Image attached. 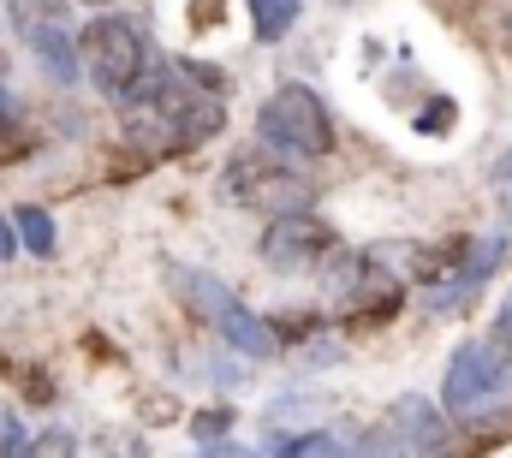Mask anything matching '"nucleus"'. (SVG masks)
I'll list each match as a JSON object with an SVG mask.
<instances>
[{"label":"nucleus","mask_w":512,"mask_h":458,"mask_svg":"<svg viewBox=\"0 0 512 458\" xmlns=\"http://www.w3.org/2000/svg\"><path fill=\"white\" fill-rule=\"evenodd\" d=\"M256 131H262L268 149H280L292 161H322L334 149V114L310 84H280L256 108Z\"/></svg>","instance_id":"1"},{"label":"nucleus","mask_w":512,"mask_h":458,"mask_svg":"<svg viewBox=\"0 0 512 458\" xmlns=\"http://www.w3.org/2000/svg\"><path fill=\"white\" fill-rule=\"evenodd\" d=\"M221 197L239 203V209H256V215H292V209H316V185L274 161L268 149H239L227 167H221Z\"/></svg>","instance_id":"2"},{"label":"nucleus","mask_w":512,"mask_h":458,"mask_svg":"<svg viewBox=\"0 0 512 458\" xmlns=\"http://www.w3.org/2000/svg\"><path fill=\"white\" fill-rule=\"evenodd\" d=\"M78 60H84V72H90V84H96L102 96L126 102L131 84H137L143 66H149V36H143L137 18H120V12L90 18V24L78 30Z\"/></svg>","instance_id":"3"},{"label":"nucleus","mask_w":512,"mask_h":458,"mask_svg":"<svg viewBox=\"0 0 512 458\" xmlns=\"http://www.w3.org/2000/svg\"><path fill=\"white\" fill-rule=\"evenodd\" d=\"M12 24H18L24 48L36 54V66L48 72V84L72 90L78 72H84V60H78V36L66 24V6L60 0H12Z\"/></svg>","instance_id":"4"},{"label":"nucleus","mask_w":512,"mask_h":458,"mask_svg":"<svg viewBox=\"0 0 512 458\" xmlns=\"http://www.w3.org/2000/svg\"><path fill=\"white\" fill-rule=\"evenodd\" d=\"M334 227L310 209H292V215H268V232H262V262L280 268V274H310L334 256Z\"/></svg>","instance_id":"5"},{"label":"nucleus","mask_w":512,"mask_h":458,"mask_svg":"<svg viewBox=\"0 0 512 458\" xmlns=\"http://www.w3.org/2000/svg\"><path fill=\"white\" fill-rule=\"evenodd\" d=\"M495 393H507V357L501 345L465 340L447 363V411H483Z\"/></svg>","instance_id":"6"},{"label":"nucleus","mask_w":512,"mask_h":458,"mask_svg":"<svg viewBox=\"0 0 512 458\" xmlns=\"http://www.w3.org/2000/svg\"><path fill=\"white\" fill-rule=\"evenodd\" d=\"M393 447L399 453H441L447 447V423H441V411L423 399V393H405V399H393Z\"/></svg>","instance_id":"7"},{"label":"nucleus","mask_w":512,"mask_h":458,"mask_svg":"<svg viewBox=\"0 0 512 458\" xmlns=\"http://www.w3.org/2000/svg\"><path fill=\"white\" fill-rule=\"evenodd\" d=\"M215 334L233 345V351H245V357H274V351H280V334H274V322H262V316H256V310H245L239 298L221 310Z\"/></svg>","instance_id":"8"},{"label":"nucleus","mask_w":512,"mask_h":458,"mask_svg":"<svg viewBox=\"0 0 512 458\" xmlns=\"http://www.w3.org/2000/svg\"><path fill=\"white\" fill-rule=\"evenodd\" d=\"M465 250H471V238H465V232H453V238H441V244L417 250V280H423V286H441V280H453V274L465 268Z\"/></svg>","instance_id":"9"},{"label":"nucleus","mask_w":512,"mask_h":458,"mask_svg":"<svg viewBox=\"0 0 512 458\" xmlns=\"http://www.w3.org/2000/svg\"><path fill=\"white\" fill-rule=\"evenodd\" d=\"M12 227H18V250H30V256H54V250H60L54 215H48L42 203H18V209H12Z\"/></svg>","instance_id":"10"},{"label":"nucleus","mask_w":512,"mask_h":458,"mask_svg":"<svg viewBox=\"0 0 512 458\" xmlns=\"http://www.w3.org/2000/svg\"><path fill=\"white\" fill-rule=\"evenodd\" d=\"M251 6V30L256 42H280L298 24V0H245Z\"/></svg>","instance_id":"11"},{"label":"nucleus","mask_w":512,"mask_h":458,"mask_svg":"<svg viewBox=\"0 0 512 458\" xmlns=\"http://www.w3.org/2000/svg\"><path fill=\"white\" fill-rule=\"evenodd\" d=\"M280 453H298V458H322V453H352V441L316 429V435H298V441H280Z\"/></svg>","instance_id":"12"},{"label":"nucleus","mask_w":512,"mask_h":458,"mask_svg":"<svg viewBox=\"0 0 512 458\" xmlns=\"http://www.w3.org/2000/svg\"><path fill=\"white\" fill-rule=\"evenodd\" d=\"M227 429H233V411H227V405H209V411H197V417H191V435H197L203 447H221V435H227Z\"/></svg>","instance_id":"13"},{"label":"nucleus","mask_w":512,"mask_h":458,"mask_svg":"<svg viewBox=\"0 0 512 458\" xmlns=\"http://www.w3.org/2000/svg\"><path fill=\"white\" fill-rule=\"evenodd\" d=\"M6 375H12V387H18L30 405H48V399H54V381L36 375V363H18V369H6Z\"/></svg>","instance_id":"14"},{"label":"nucleus","mask_w":512,"mask_h":458,"mask_svg":"<svg viewBox=\"0 0 512 458\" xmlns=\"http://www.w3.org/2000/svg\"><path fill=\"white\" fill-rule=\"evenodd\" d=\"M453 119H459V108H453L447 96H435V102L417 114V131H429V137H447V131H453Z\"/></svg>","instance_id":"15"},{"label":"nucleus","mask_w":512,"mask_h":458,"mask_svg":"<svg viewBox=\"0 0 512 458\" xmlns=\"http://www.w3.org/2000/svg\"><path fill=\"white\" fill-rule=\"evenodd\" d=\"M322 328V316H310V310H286V316H274V334H280V345L286 340H304V334H316Z\"/></svg>","instance_id":"16"},{"label":"nucleus","mask_w":512,"mask_h":458,"mask_svg":"<svg viewBox=\"0 0 512 458\" xmlns=\"http://www.w3.org/2000/svg\"><path fill=\"white\" fill-rule=\"evenodd\" d=\"M0 453H30V435H24V417L18 411H0Z\"/></svg>","instance_id":"17"},{"label":"nucleus","mask_w":512,"mask_h":458,"mask_svg":"<svg viewBox=\"0 0 512 458\" xmlns=\"http://www.w3.org/2000/svg\"><path fill=\"white\" fill-rule=\"evenodd\" d=\"M72 447H78V441H72L66 429H48V435H36V441H30V453H72Z\"/></svg>","instance_id":"18"},{"label":"nucleus","mask_w":512,"mask_h":458,"mask_svg":"<svg viewBox=\"0 0 512 458\" xmlns=\"http://www.w3.org/2000/svg\"><path fill=\"white\" fill-rule=\"evenodd\" d=\"M18 256V227H12V215H0V262H12Z\"/></svg>","instance_id":"19"},{"label":"nucleus","mask_w":512,"mask_h":458,"mask_svg":"<svg viewBox=\"0 0 512 458\" xmlns=\"http://www.w3.org/2000/svg\"><path fill=\"white\" fill-rule=\"evenodd\" d=\"M495 191H501V197L512 203V149L501 155V161H495Z\"/></svg>","instance_id":"20"},{"label":"nucleus","mask_w":512,"mask_h":458,"mask_svg":"<svg viewBox=\"0 0 512 458\" xmlns=\"http://www.w3.org/2000/svg\"><path fill=\"white\" fill-rule=\"evenodd\" d=\"M495 345H501V351H507V345H512V304H507V310H501V328H495Z\"/></svg>","instance_id":"21"},{"label":"nucleus","mask_w":512,"mask_h":458,"mask_svg":"<svg viewBox=\"0 0 512 458\" xmlns=\"http://www.w3.org/2000/svg\"><path fill=\"white\" fill-rule=\"evenodd\" d=\"M6 72H12V60H6V48H0V78H6Z\"/></svg>","instance_id":"22"},{"label":"nucleus","mask_w":512,"mask_h":458,"mask_svg":"<svg viewBox=\"0 0 512 458\" xmlns=\"http://www.w3.org/2000/svg\"><path fill=\"white\" fill-rule=\"evenodd\" d=\"M84 6H102V0H84Z\"/></svg>","instance_id":"23"}]
</instances>
